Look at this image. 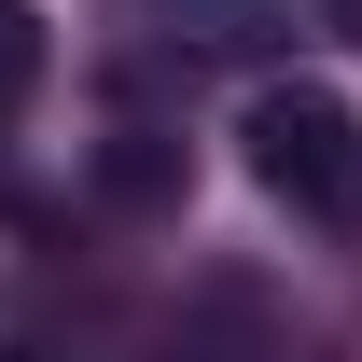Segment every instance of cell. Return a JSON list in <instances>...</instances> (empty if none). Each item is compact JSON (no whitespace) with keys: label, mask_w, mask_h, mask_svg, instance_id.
Returning <instances> with one entry per match:
<instances>
[{"label":"cell","mask_w":362,"mask_h":362,"mask_svg":"<svg viewBox=\"0 0 362 362\" xmlns=\"http://www.w3.org/2000/svg\"><path fill=\"white\" fill-rule=\"evenodd\" d=\"M28 84H42V14H28V0H0V112H14Z\"/></svg>","instance_id":"7a4b0ae2"},{"label":"cell","mask_w":362,"mask_h":362,"mask_svg":"<svg viewBox=\"0 0 362 362\" xmlns=\"http://www.w3.org/2000/svg\"><path fill=\"white\" fill-rule=\"evenodd\" d=\"M237 139H251V181H265L279 209H307V223H362V126H349V98L265 84L251 112H237Z\"/></svg>","instance_id":"6da1fadb"},{"label":"cell","mask_w":362,"mask_h":362,"mask_svg":"<svg viewBox=\"0 0 362 362\" xmlns=\"http://www.w3.org/2000/svg\"><path fill=\"white\" fill-rule=\"evenodd\" d=\"M0 362H56V349H0Z\"/></svg>","instance_id":"277c9868"},{"label":"cell","mask_w":362,"mask_h":362,"mask_svg":"<svg viewBox=\"0 0 362 362\" xmlns=\"http://www.w3.org/2000/svg\"><path fill=\"white\" fill-rule=\"evenodd\" d=\"M320 14H334V28H349V42H362V0H320Z\"/></svg>","instance_id":"3957f363"}]
</instances>
